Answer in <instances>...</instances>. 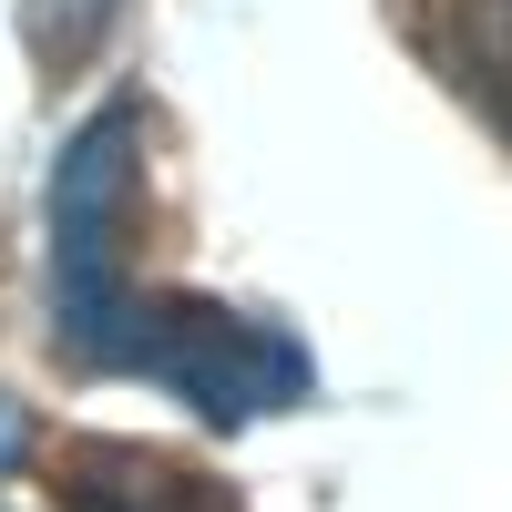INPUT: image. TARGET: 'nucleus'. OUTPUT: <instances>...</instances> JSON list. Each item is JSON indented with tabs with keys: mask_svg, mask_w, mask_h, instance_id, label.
Masks as SVG:
<instances>
[{
	"mask_svg": "<svg viewBox=\"0 0 512 512\" xmlns=\"http://www.w3.org/2000/svg\"><path fill=\"white\" fill-rule=\"evenodd\" d=\"M144 185V93H113L52 164V338L72 369H123L175 390L205 431H246L267 410L318 390L308 349L267 318H236L216 297H144L123 277Z\"/></svg>",
	"mask_w": 512,
	"mask_h": 512,
	"instance_id": "nucleus-1",
	"label": "nucleus"
},
{
	"mask_svg": "<svg viewBox=\"0 0 512 512\" xmlns=\"http://www.w3.org/2000/svg\"><path fill=\"white\" fill-rule=\"evenodd\" d=\"M123 0H21V31H31V62L41 72H72V62H93L103 52V31H113Z\"/></svg>",
	"mask_w": 512,
	"mask_h": 512,
	"instance_id": "nucleus-2",
	"label": "nucleus"
},
{
	"mask_svg": "<svg viewBox=\"0 0 512 512\" xmlns=\"http://www.w3.org/2000/svg\"><path fill=\"white\" fill-rule=\"evenodd\" d=\"M82 512H144V502H103V492H82Z\"/></svg>",
	"mask_w": 512,
	"mask_h": 512,
	"instance_id": "nucleus-3",
	"label": "nucleus"
}]
</instances>
